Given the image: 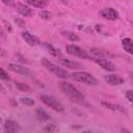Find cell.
I'll return each mask as SVG.
<instances>
[{"label":"cell","instance_id":"31","mask_svg":"<svg viewBox=\"0 0 133 133\" xmlns=\"http://www.w3.org/2000/svg\"><path fill=\"white\" fill-rule=\"evenodd\" d=\"M5 133H12V132H5Z\"/></svg>","mask_w":133,"mask_h":133},{"label":"cell","instance_id":"30","mask_svg":"<svg viewBox=\"0 0 133 133\" xmlns=\"http://www.w3.org/2000/svg\"><path fill=\"white\" fill-rule=\"evenodd\" d=\"M82 133H92L91 131H88V130H86V131H83Z\"/></svg>","mask_w":133,"mask_h":133},{"label":"cell","instance_id":"5","mask_svg":"<svg viewBox=\"0 0 133 133\" xmlns=\"http://www.w3.org/2000/svg\"><path fill=\"white\" fill-rule=\"evenodd\" d=\"M41 100H42L43 103H45L47 106H49L50 108H52L55 111L62 112L64 110L63 106L57 100H55L53 97H50V96H47V95H43V96H41Z\"/></svg>","mask_w":133,"mask_h":133},{"label":"cell","instance_id":"8","mask_svg":"<svg viewBox=\"0 0 133 133\" xmlns=\"http://www.w3.org/2000/svg\"><path fill=\"white\" fill-rule=\"evenodd\" d=\"M100 15L103 18H105L107 20H110V21H114V20H116L118 18L117 11L112 7H105L103 9H101L100 10Z\"/></svg>","mask_w":133,"mask_h":133},{"label":"cell","instance_id":"26","mask_svg":"<svg viewBox=\"0 0 133 133\" xmlns=\"http://www.w3.org/2000/svg\"><path fill=\"white\" fill-rule=\"evenodd\" d=\"M126 98L133 104V90L132 89H129L126 91Z\"/></svg>","mask_w":133,"mask_h":133},{"label":"cell","instance_id":"3","mask_svg":"<svg viewBox=\"0 0 133 133\" xmlns=\"http://www.w3.org/2000/svg\"><path fill=\"white\" fill-rule=\"evenodd\" d=\"M72 79L77 82L85 83L88 85H97L98 84V80L91 74H89L87 72H75L74 74H72Z\"/></svg>","mask_w":133,"mask_h":133},{"label":"cell","instance_id":"16","mask_svg":"<svg viewBox=\"0 0 133 133\" xmlns=\"http://www.w3.org/2000/svg\"><path fill=\"white\" fill-rule=\"evenodd\" d=\"M18 11H19V14H21L24 17H31L32 16L31 8L27 5H25V4H22V3L18 4Z\"/></svg>","mask_w":133,"mask_h":133},{"label":"cell","instance_id":"27","mask_svg":"<svg viewBox=\"0 0 133 133\" xmlns=\"http://www.w3.org/2000/svg\"><path fill=\"white\" fill-rule=\"evenodd\" d=\"M15 22H16V23H17V25H19L20 27H25V26H26L25 22H24L23 20L19 19V18H16V19H15Z\"/></svg>","mask_w":133,"mask_h":133},{"label":"cell","instance_id":"18","mask_svg":"<svg viewBox=\"0 0 133 133\" xmlns=\"http://www.w3.org/2000/svg\"><path fill=\"white\" fill-rule=\"evenodd\" d=\"M35 115L37 117V119L42 121V122H46V121H49L50 119V115L48 114V112H46L44 109L42 108H37L36 111H35Z\"/></svg>","mask_w":133,"mask_h":133},{"label":"cell","instance_id":"29","mask_svg":"<svg viewBox=\"0 0 133 133\" xmlns=\"http://www.w3.org/2000/svg\"><path fill=\"white\" fill-rule=\"evenodd\" d=\"M121 131H122V133H131L128 129H125V128H122V130H121Z\"/></svg>","mask_w":133,"mask_h":133},{"label":"cell","instance_id":"20","mask_svg":"<svg viewBox=\"0 0 133 133\" xmlns=\"http://www.w3.org/2000/svg\"><path fill=\"white\" fill-rule=\"evenodd\" d=\"M64 37H66L68 39H70V41H72V42H78L80 38H79V36L76 34V33H74V32H72V31H62V33H61Z\"/></svg>","mask_w":133,"mask_h":133},{"label":"cell","instance_id":"10","mask_svg":"<svg viewBox=\"0 0 133 133\" xmlns=\"http://www.w3.org/2000/svg\"><path fill=\"white\" fill-rule=\"evenodd\" d=\"M59 62L61 65L63 66H66L69 69H75V70H80L83 68V65L80 63V62H77V61H74V60H70V59H66V58H60L59 59Z\"/></svg>","mask_w":133,"mask_h":133},{"label":"cell","instance_id":"2","mask_svg":"<svg viewBox=\"0 0 133 133\" xmlns=\"http://www.w3.org/2000/svg\"><path fill=\"white\" fill-rule=\"evenodd\" d=\"M41 62H42V64H43L50 73L54 74L56 77L61 78V79H66V78L69 77V74H68V72H66L65 70H63V69L59 68L58 65L54 64L53 62H51V61L48 60L47 58H42Z\"/></svg>","mask_w":133,"mask_h":133},{"label":"cell","instance_id":"23","mask_svg":"<svg viewBox=\"0 0 133 133\" xmlns=\"http://www.w3.org/2000/svg\"><path fill=\"white\" fill-rule=\"evenodd\" d=\"M38 16L43 19V20H50L51 19V14L47 10H41L38 12Z\"/></svg>","mask_w":133,"mask_h":133},{"label":"cell","instance_id":"1","mask_svg":"<svg viewBox=\"0 0 133 133\" xmlns=\"http://www.w3.org/2000/svg\"><path fill=\"white\" fill-rule=\"evenodd\" d=\"M59 88L60 90L65 95L68 96L73 102H76V103H83L84 101V96L76 88L74 87L72 84L68 83V82H60L59 83Z\"/></svg>","mask_w":133,"mask_h":133},{"label":"cell","instance_id":"9","mask_svg":"<svg viewBox=\"0 0 133 133\" xmlns=\"http://www.w3.org/2000/svg\"><path fill=\"white\" fill-rule=\"evenodd\" d=\"M22 37H23V39H24L29 46H37V45L41 44V41H39L36 36L32 35V34H31L30 32H28V31H23V32H22Z\"/></svg>","mask_w":133,"mask_h":133},{"label":"cell","instance_id":"19","mask_svg":"<svg viewBox=\"0 0 133 133\" xmlns=\"http://www.w3.org/2000/svg\"><path fill=\"white\" fill-rule=\"evenodd\" d=\"M44 46L46 47V49L49 51V53L55 57H61V52L59 51V49H56L55 47H53L52 45H50L49 43H45Z\"/></svg>","mask_w":133,"mask_h":133},{"label":"cell","instance_id":"4","mask_svg":"<svg viewBox=\"0 0 133 133\" xmlns=\"http://www.w3.org/2000/svg\"><path fill=\"white\" fill-rule=\"evenodd\" d=\"M65 51H66V53H69L73 56H77V57H80L83 59H92L85 50H83L82 48H80L79 46H76V45H66Z\"/></svg>","mask_w":133,"mask_h":133},{"label":"cell","instance_id":"28","mask_svg":"<svg viewBox=\"0 0 133 133\" xmlns=\"http://www.w3.org/2000/svg\"><path fill=\"white\" fill-rule=\"evenodd\" d=\"M3 23H4V25H5V28H6V30H7L8 32H10V31L12 30V29H11V26H10V24H9L7 21H5V20L3 21Z\"/></svg>","mask_w":133,"mask_h":133},{"label":"cell","instance_id":"22","mask_svg":"<svg viewBox=\"0 0 133 133\" xmlns=\"http://www.w3.org/2000/svg\"><path fill=\"white\" fill-rule=\"evenodd\" d=\"M20 102L24 105H27V106H32L34 105V100L31 99V98H21L20 99Z\"/></svg>","mask_w":133,"mask_h":133},{"label":"cell","instance_id":"25","mask_svg":"<svg viewBox=\"0 0 133 133\" xmlns=\"http://www.w3.org/2000/svg\"><path fill=\"white\" fill-rule=\"evenodd\" d=\"M55 130H56V126H55V124L47 125V126L44 128V131H45L46 133H52V132H54Z\"/></svg>","mask_w":133,"mask_h":133},{"label":"cell","instance_id":"6","mask_svg":"<svg viewBox=\"0 0 133 133\" xmlns=\"http://www.w3.org/2000/svg\"><path fill=\"white\" fill-rule=\"evenodd\" d=\"M92 60L98 64L100 65L103 70L105 71H108V72H113L115 71V65L113 62H111L110 60L108 59H105V58H92Z\"/></svg>","mask_w":133,"mask_h":133},{"label":"cell","instance_id":"12","mask_svg":"<svg viewBox=\"0 0 133 133\" xmlns=\"http://www.w3.org/2000/svg\"><path fill=\"white\" fill-rule=\"evenodd\" d=\"M4 129L6 132H12V133H18L20 127H19V124L15 121H6L5 124H4Z\"/></svg>","mask_w":133,"mask_h":133},{"label":"cell","instance_id":"14","mask_svg":"<svg viewBox=\"0 0 133 133\" xmlns=\"http://www.w3.org/2000/svg\"><path fill=\"white\" fill-rule=\"evenodd\" d=\"M122 46L126 52L133 55V41L129 37H125L122 39Z\"/></svg>","mask_w":133,"mask_h":133},{"label":"cell","instance_id":"11","mask_svg":"<svg viewBox=\"0 0 133 133\" xmlns=\"http://www.w3.org/2000/svg\"><path fill=\"white\" fill-rule=\"evenodd\" d=\"M104 80L110 85H121V84L124 83L123 78L115 75V74H110V75L104 76Z\"/></svg>","mask_w":133,"mask_h":133},{"label":"cell","instance_id":"24","mask_svg":"<svg viewBox=\"0 0 133 133\" xmlns=\"http://www.w3.org/2000/svg\"><path fill=\"white\" fill-rule=\"evenodd\" d=\"M0 78H1V80H3V81H9V80H10L8 74L5 72L4 69H1V70H0Z\"/></svg>","mask_w":133,"mask_h":133},{"label":"cell","instance_id":"15","mask_svg":"<svg viewBox=\"0 0 133 133\" xmlns=\"http://www.w3.org/2000/svg\"><path fill=\"white\" fill-rule=\"evenodd\" d=\"M104 107L110 109V110H113V111H118V112H122V113H126V110L123 106L121 105H116V104H113V103H108V102H102L101 103Z\"/></svg>","mask_w":133,"mask_h":133},{"label":"cell","instance_id":"21","mask_svg":"<svg viewBox=\"0 0 133 133\" xmlns=\"http://www.w3.org/2000/svg\"><path fill=\"white\" fill-rule=\"evenodd\" d=\"M16 87L20 90V91H24V92H31V87L28 86L25 83L22 82H16Z\"/></svg>","mask_w":133,"mask_h":133},{"label":"cell","instance_id":"17","mask_svg":"<svg viewBox=\"0 0 133 133\" xmlns=\"http://www.w3.org/2000/svg\"><path fill=\"white\" fill-rule=\"evenodd\" d=\"M26 3L33 7H37V8H44L48 5V2L45 0H27Z\"/></svg>","mask_w":133,"mask_h":133},{"label":"cell","instance_id":"7","mask_svg":"<svg viewBox=\"0 0 133 133\" xmlns=\"http://www.w3.org/2000/svg\"><path fill=\"white\" fill-rule=\"evenodd\" d=\"M8 69L15 73H18V74H21V75H25V76H31L32 75V72L27 68V66H24V65H21V64H17V63H9L8 64Z\"/></svg>","mask_w":133,"mask_h":133},{"label":"cell","instance_id":"13","mask_svg":"<svg viewBox=\"0 0 133 133\" xmlns=\"http://www.w3.org/2000/svg\"><path fill=\"white\" fill-rule=\"evenodd\" d=\"M90 54L92 56H95V58H105L107 56L110 55L109 52H107L104 49H97V48H91L90 49Z\"/></svg>","mask_w":133,"mask_h":133}]
</instances>
